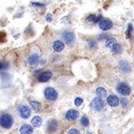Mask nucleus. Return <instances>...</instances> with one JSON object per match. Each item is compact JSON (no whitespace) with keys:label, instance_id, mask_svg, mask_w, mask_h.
Returning a JSON list of instances; mask_svg holds the SVG:
<instances>
[{"label":"nucleus","instance_id":"f257e3e1","mask_svg":"<svg viewBox=\"0 0 134 134\" xmlns=\"http://www.w3.org/2000/svg\"><path fill=\"white\" fill-rule=\"evenodd\" d=\"M0 124H1L2 127L5 129H10L13 125L12 116L8 114H3L1 115V119H0Z\"/></svg>","mask_w":134,"mask_h":134},{"label":"nucleus","instance_id":"f03ea898","mask_svg":"<svg viewBox=\"0 0 134 134\" xmlns=\"http://www.w3.org/2000/svg\"><path fill=\"white\" fill-rule=\"evenodd\" d=\"M116 90L122 96H129L131 94V87L126 82H120L116 86Z\"/></svg>","mask_w":134,"mask_h":134},{"label":"nucleus","instance_id":"7ed1b4c3","mask_svg":"<svg viewBox=\"0 0 134 134\" xmlns=\"http://www.w3.org/2000/svg\"><path fill=\"white\" fill-rule=\"evenodd\" d=\"M44 95H45V97L49 101H55V99L57 98V97H58V94L55 91V90L51 88V87L46 88V90H45L44 91Z\"/></svg>","mask_w":134,"mask_h":134},{"label":"nucleus","instance_id":"20e7f679","mask_svg":"<svg viewBox=\"0 0 134 134\" xmlns=\"http://www.w3.org/2000/svg\"><path fill=\"white\" fill-rule=\"evenodd\" d=\"M104 101H103V99L101 98V97H95V98L92 100L91 104H90V106H91V107L93 108L94 110H96V111H101V110L104 108Z\"/></svg>","mask_w":134,"mask_h":134},{"label":"nucleus","instance_id":"39448f33","mask_svg":"<svg viewBox=\"0 0 134 134\" xmlns=\"http://www.w3.org/2000/svg\"><path fill=\"white\" fill-rule=\"evenodd\" d=\"M19 114L21 115V118L23 119H28L29 117L30 116V114H31V111H30V108L27 106H21L19 107Z\"/></svg>","mask_w":134,"mask_h":134},{"label":"nucleus","instance_id":"423d86ee","mask_svg":"<svg viewBox=\"0 0 134 134\" xmlns=\"http://www.w3.org/2000/svg\"><path fill=\"white\" fill-rule=\"evenodd\" d=\"M58 129V124H57V120L55 119H52V120L48 121V126H47V131L49 134L54 133L57 131Z\"/></svg>","mask_w":134,"mask_h":134},{"label":"nucleus","instance_id":"0eeeda50","mask_svg":"<svg viewBox=\"0 0 134 134\" xmlns=\"http://www.w3.org/2000/svg\"><path fill=\"white\" fill-rule=\"evenodd\" d=\"M106 101H107V104L112 107H115L120 104V100H119L118 97H116L115 95H110L109 97H107Z\"/></svg>","mask_w":134,"mask_h":134},{"label":"nucleus","instance_id":"6e6552de","mask_svg":"<svg viewBox=\"0 0 134 134\" xmlns=\"http://www.w3.org/2000/svg\"><path fill=\"white\" fill-rule=\"evenodd\" d=\"M63 39H64V40L65 41L66 44L71 45L74 42L75 38H74V34L72 33V32L66 31V32H64V33H63Z\"/></svg>","mask_w":134,"mask_h":134},{"label":"nucleus","instance_id":"1a4fd4ad","mask_svg":"<svg viewBox=\"0 0 134 134\" xmlns=\"http://www.w3.org/2000/svg\"><path fill=\"white\" fill-rule=\"evenodd\" d=\"M65 117L67 120H69V121H74L79 117V112L76 111V110H74V109H70L67 111Z\"/></svg>","mask_w":134,"mask_h":134},{"label":"nucleus","instance_id":"9d476101","mask_svg":"<svg viewBox=\"0 0 134 134\" xmlns=\"http://www.w3.org/2000/svg\"><path fill=\"white\" fill-rule=\"evenodd\" d=\"M113 27V23L109 20H102L99 23V28L102 30H107Z\"/></svg>","mask_w":134,"mask_h":134},{"label":"nucleus","instance_id":"9b49d317","mask_svg":"<svg viewBox=\"0 0 134 134\" xmlns=\"http://www.w3.org/2000/svg\"><path fill=\"white\" fill-rule=\"evenodd\" d=\"M51 78H52V72H49V71H47V72H43L39 77V82H46V81H49Z\"/></svg>","mask_w":134,"mask_h":134},{"label":"nucleus","instance_id":"f8f14e48","mask_svg":"<svg viewBox=\"0 0 134 134\" xmlns=\"http://www.w3.org/2000/svg\"><path fill=\"white\" fill-rule=\"evenodd\" d=\"M29 64H30V65L31 66H36L38 64V63H39V57L38 54H31V55L29 57Z\"/></svg>","mask_w":134,"mask_h":134},{"label":"nucleus","instance_id":"ddd939ff","mask_svg":"<svg viewBox=\"0 0 134 134\" xmlns=\"http://www.w3.org/2000/svg\"><path fill=\"white\" fill-rule=\"evenodd\" d=\"M20 132H21V134H31L33 132V128L30 125L24 124L20 128Z\"/></svg>","mask_w":134,"mask_h":134},{"label":"nucleus","instance_id":"4468645a","mask_svg":"<svg viewBox=\"0 0 134 134\" xmlns=\"http://www.w3.org/2000/svg\"><path fill=\"white\" fill-rule=\"evenodd\" d=\"M53 48L55 52H61L64 48V44L61 40H55L53 43Z\"/></svg>","mask_w":134,"mask_h":134},{"label":"nucleus","instance_id":"2eb2a0df","mask_svg":"<svg viewBox=\"0 0 134 134\" xmlns=\"http://www.w3.org/2000/svg\"><path fill=\"white\" fill-rule=\"evenodd\" d=\"M31 124H32V126L35 128L40 127L41 124H42V119H41L39 116H34L31 120Z\"/></svg>","mask_w":134,"mask_h":134},{"label":"nucleus","instance_id":"dca6fc26","mask_svg":"<svg viewBox=\"0 0 134 134\" xmlns=\"http://www.w3.org/2000/svg\"><path fill=\"white\" fill-rule=\"evenodd\" d=\"M119 66H120L121 70H122L124 72H129L131 71V66H130V64H128L127 62H121Z\"/></svg>","mask_w":134,"mask_h":134},{"label":"nucleus","instance_id":"f3484780","mask_svg":"<svg viewBox=\"0 0 134 134\" xmlns=\"http://www.w3.org/2000/svg\"><path fill=\"white\" fill-rule=\"evenodd\" d=\"M116 44V39L115 38H111V37H108L106 41V48H112Z\"/></svg>","mask_w":134,"mask_h":134},{"label":"nucleus","instance_id":"a211bd4d","mask_svg":"<svg viewBox=\"0 0 134 134\" xmlns=\"http://www.w3.org/2000/svg\"><path fill=\"white\" fill-rule=\"evenodd\" d=\"M30 107L33 110H35V111H39L41 108V104L39 102H38V101H34V100L30 101Z\"/></svg>","mask_w":134,"mask_h":134},{"label":"nucleus","instance_id":"6ab92c4d","mask_svg":"<svg viewBox=\"0 0 134 134\" xmlns=\"http://www.w3.org/2000/svg\"><path fill=\"white\" fill-rule=\"evenodd\" d=\"M112 52H113L114 54H121L122 52V47L121 44H118V43H116V44L115 45V46L112 48Z\"/></svg>","mask_w":134,"mask_h":134},{"label":"nucleus","instance_id":"aec40b11","mask_svg":"<svg viewBox=\"0 0 134 134\" xmlns=\"http://www.w3.org/2000/svg\"><path fill=\"white\" fill-rule=\"evenodd\" d=\"M96 93L98 96V97H103L106 96V88H103V87H98V88H97V90H96Z\"/></svg>","mask_w":134,"mask_h":134},{"label":"nucleus","instance_id":"412c9836","mask_svg":"<svg viewBox=\"0 0 134 134\" xmlns=\"http://www.w3.org/2000/svg\"><path fill=\"white\" fill-rule=\"evenodd\" d=\"M132 30H133V27L131 23H129L128 24V28H127V31H126V38L127 39H130L131 37V33H132Z\"/></svg>","mask_w":134,"mask_h":134},{"label":"nucleus","instance_id":"4be33fe9","mask_svg":"<svg viewBox=\"0 0 134 134\" xmlns=\"http://www.w3.org/2000/svg\"><path fill=\"white\" fill-rule=\"evenodd\" d=\"M81 124H82L83 126H85V127L88 126V124H90V121H88V117H86V116H82V117H81Z\"/></svg>","mask_w":134,"mask_h":134},{"label":"nucleus","instance_id":"5701e85b","mask_svg":"<svg viewBox=\"0 0 134 134\" xmlns=\"http://www.w3.org/2000/svg\"><path fill=\"white\" fill-rule=\"evenodd\" d=\"M82 103H83V99L81 98V97H76L75 100H74V105H75L76 106H81Z\"/></svg>","mask_w":134,"mask_h":134},{"label":"nucleus","instance_id":"b1692460","mask_svg":"<svg viewBox=\"0 0 134 134\" xmlns=\"http://www.w3.org/2000/svg\"><path fill=\"white\" fill-rule=\"evenodd\" d=\"M96 20H97V16H96L95 14H90V15L88 17V21H92V23H95Z\"/></svg>","mask_w":134,"mask_h":134},{"label":"nucleus","instance_id":"393cba45","mask_svg":"<svg viewBox=\"0 0 134 134\" xmlns=\"http://www.w3.org/2000/svg\"><path fill=\"white\" fill-rule=\"evenodd\" d=\"M67 134H81V132H80V131L77 129H71Z\"/></svg>","mask_w":134,"mask_h":134},{"label":"nucleus","instance_id":"a878e982","mask_svg":"<svg viewBox=\"0 0 134 134\" xmlns=\"http://www.w3.org/2000/svg\"><path fill=\"white\" fill-rule=\"evenodd\" d=\"M9 66L8 63L7 62H1V70H5Z\"/></svg>","mask_w":134,"mask_h":134},{"label":"nucleus","instance_id":"bb28decb","mask_svg":"<svg viewBox=\"0 0 134 134\" xmlns=\"http://www.w3.org/2000/svg\"><path fill=\"white\" fill-rule=\"evenodd\" d=\"M46 19H47V21H52V17H51V14H47V16H46Z\"/></svg>","mask_w":134,"mask_h":134},{"label":"nucleus","instance_id":"cd10ccee","mask_svg":"<svg viewBox=\"0 0 134 134\" xmlns=\"http://www.w3.org/2000/svg\"><path fill=\"white\" fill-rule=\"evenodd\" d=\"M96 45H97L96 41H90V48H93L94 47H96Z\"/></svg>","mask_w":134,"mask_h":134},{"label":"nucleus","instance_id":"c85d7f7f","mask_svg":"<svg viewBox=\"0 0 134 134\" xmlns=\"http://www.w3.org/2000/svg\"><path fill=\"white\" fill-rule=\"evenodd\" d=\"M32 5H38V6H43V5L42 4H36V3H32Z\"/></svg>","mask_w":134,"mask_h":134},{"label":"nucleus","instance_id":"c756f323","mask_svg":"<svg viewBox=\"0 0 134 134\" xmlns=\"http://www.w3.org/2000/svg\"><path fill=\"white\" fill-rule=\"evenodd\" d=\"M86 134H93V133H91V132H87Z\"/></svg>","mask_w":134,"mask_h":134}]
</instances>
